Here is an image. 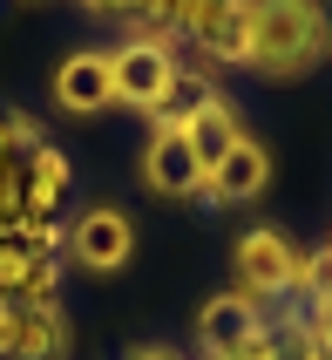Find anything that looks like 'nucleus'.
I'll return each mask as SVG.
<instances>
[{"label":"nucleus","instance_id":"nucleus-6","mask_svg":"<svg viewBox=\"0 0 332 360\" xmlns=\"http://www.w3.org/2000/svg\"><path fill=\"white\" fill-rule=\"evenodd\" d=\"M142 184L157 198H197L204 191V163H197L183 129H150V143H142Z\"/></svg>","mask_w":332,"mask_h":360},{"label":"nucleus","instance_id":"nucleus-11","mask_svg":"<svg viewBox=\"0 0 332 360\" xmlns=\"http://www.w3.org/2000/svg\"><path fill=\"white\" fill-rule=\"evenodd\" d=\"M183 136H190L197 163H204V177H211L217 163H224V157H231V150H237V143H244V122H237V109H231V102L217 96L211 109H204V116H197L190 129H183Z\"/></svg>","mask_w":332,"mask_h":360},{"label":"nucleus","instance_id":"nucleus-17","mask_svg":"<svg viewBox=\"0 0 332 360\" xmlns=\"http://www.w3.org/2000/svg\"><path fill=\"white\" fill-rule=\"evenodd\" d=\"M88 14H109V20H136L142 14V0H81Z\"/></svg>","mask_w":332,"mask_h":360},{"label":"nucleus","instance_id":"nucleus-4","mask_svg":"<svg viewBox=\"0 0 332 360\" xmlns=\"http://www.w3.org/2000/svg\"><path fill=\"white\" fill-rule=\"evenodd\" d=\"M109 68H116V102H129V109H157V96L176 82V55L163 48V41H122V48H109Z\"/></svg>","mask_w":332,"mask_h":360},{"label":"nucleus","instance_id":"nucleus-15","mask_svg":"<svg viewBox=\"0 0 332 360\" xmlns=\"http://www.w3.org/2000/svg\"><path fill=\"white\" fill-rule=\"evenodd\" d=\"M298 292H312L319 306L332 300V245H326V252H312V259H298Z\"/></svg>","mask_w":332,"mask_h":360},{"label":"nucleus","instance_id":"nucleus-18","mask_svg":"<svg viewBox=\"0 0 332 360\" xmlns=\"http://www.w3.org/2000/svg\"><path fill=\"white\" fill-rule=\"evenodd\" d=\"M319 340H326V360H332V300L319 306Z\"/></svg>","mask_w":332,"mask_h":360},{"label":"nucleus","instance_id":"nucleus-3","mask_svg":"<svg viewBox=\"0 0 332 360\" xmlns=\"http://www.w3.org/2000/svg\"><path fill=\"white\" fill-rule=\"evenodd\" d=\"M237 292L251 300H278V292H298V252L285 231H244L237 238Z\"/></svg>","mask_w":332,"mask_h":360},{"label":"nucleus","instance_id":"nucleus-16","mask_svg":"<svg viewBox=\"0 0 332 360\" xmlns=\"http://www.w3.org/2000/svg\"><path fill=\"white\" fill-rule=\"evenodd\" d=\"M231 7H237V0H183V14H176V34H190V41H197L211 20L231 14Z\"/></svg>","mask_w":332,"mask_h":360},{"label":"nucleus","instance_id":"nucleus-9","mask_svg":"<svg viewBox=\"0 0 332 360\" xmlns=\"http://www.w3.org/2000/svg\"><path fill=\"white\" fill-rule=\"evenodd\" d=\"M265 184H272V157H265V143L244 136L231 157H224L211 177H204V191H197V198H204V204H251Z\"/></svg>","mask_w":332,"mask_h":360},{"label":"nucleus","instance_id":"nucleus-5","mask_svg":"<svg viewBox=\"0 0 332 360\" xmlns=\"http://www.w3.org/2000/svg\"><path fill=\"white\" fill-rule=\"evenodd\" d=\"M68 320L55 306H0V360H61Z\"/></svg>","mask_w":332,"mask_h":360},{"label":"nucleus","instance_id":"nucleus-14","mask_svg":"<svg viewBox=\"0 0 332 360\" xmlns=\"http://www.w3.org/2000/svg\"><path fill=\"white\" fill-rule=\"evenodd\" d=\"M265 360H326V347L305 333V326H265Z\"/></svg>","mask_w":332,"mask_h":360},{"label":"nucleus","instance_id":"nucleus-10","mask_svg":"<svg viewBox=\"0 0 332 360\" xmlns=\"http://www.w3.org/2000/svg\"><path fill=\"white\" fill-rule=\"evenodd\" d=\"M211 102H217V89H211L204 68H176V82L157 96V109H150V129H190Z\"/></svg>","mask_w":332,"mask_h":360},{"label":"nucleus","instance_id":"nucleus-1","mask_svg":"<svg viewBox=\"0 0 332 360\" xmlns=\"http://www.w3.org/2000/svg\"><path fill=\"white\" fill-rule=\"evenodd\" d=\"M332 48V27H326V7L319 0H251V55L244 68L272 82H298L312 75Z\"/></svg>","mask_w":332,"mask_h":360},{"label":"nucleus","instance_id":"nucleus-19","mask_svg":"<svg viewBox=\"0 0 332 360\" xmlns=\"http://www.w3.org/2000/svg\"><path fill=\"white\" fill-rule=\"evenodd\" d=\"M129 360H176V354H163V347H142V354H129Z\"/></svg>","mask_w":332,"mask_h":360},{"label":"nucleus","instance_id":"nucleus-12","mask_svg":"<svg viewBox=\"0 0 332 360\" xmlns=\"http://www.w3.org/2000/svg\"><path fill=\"white\" fill-rule=\"evenodd\" d=\"M68 184H75L68 157H61L55 143H41L34 157H27V218H48V211L68 198Z\"/></svg>","mask_w":332,"mask_h":360},{"label":"nucleus","instance_id":"nucleus-8","mask_svg":"<svg viewBox=\"0 0 332 360\" xmlns=\"http://www.w3.org/2000/svg\"><path fill=\"white\" fill-rule=\"evenodd\" d=\"M109 102H116V68H109V55H102V48H75V55L55 68V109L95 116Z\"/></svg>","mask_w":332,"mask_h":360},{"label":"nucleus","instance_id":"nucleus-7","mask_svg":"<svg viewBox=\"0 0 332 360\" xmlns=\"http://www.w3.org/2000/svg\"><path fill=\"white\" fill-rule=\"evenodd\" d=\"M258 333H265V313H258V300H251V292H237V285H231V292H217V300H204V313H197V340H204L211 360L251 347Z\"/></svg>","mask_w":332,"mask_h":360},{"label":"nucleus","instance_id":"nucleus-2","mask_svg":"<svg viewBox=\"0 0 332 360\" xmlns=\"http://www.w3.org/2000/svg\"><path fill=\"white\" fill-rule=\"evenodd\" d=\"M61 245H68V259H75L81 272H122V265L136 259V224L122 218L116 204H88V211H75V224L61 231Z\"/></svg>","mask_w":332,"mask_h":360},{"label":"nucleus","instance_id":"nucleus-13","mask_svg":"<svg viewBox=\"0 0 332 360\" xmlns=\"http://www.w3.org/2000/svg\"><path fill=\"white\" fill-rule=\"evenodd\" d=\"M197 48H204L211 61H244L251 55V0H237L224 20H211V27L197 34Z\"/></svg>","mask_w":332,"mask_h":360}]
</instances>
